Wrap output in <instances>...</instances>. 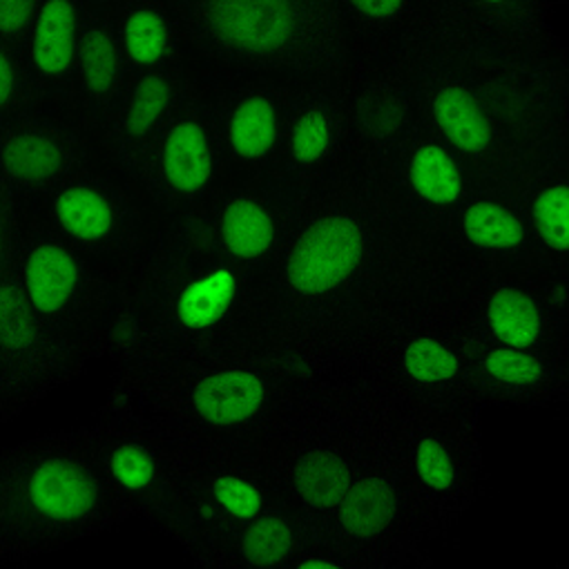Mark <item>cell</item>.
<instances>
[{"instance_id":"6da1fadb","label":"cell","mask_w":569,"mask_h":569,"mask_svg":"<svg viewBox=\"0 0 569 569\" xmlns=\"http://www.w3.org/2000/svg\"><path fill=\"white\" fill-rule=\"evenodd\" d=\"M460 270L382 166L356 159L300 192L287 239L259 277V345L367 358L447 300Z\"/></svg>"},{"instance_id":"7a4b0ae2","label":"cell","mask_w":569,"mask_h":569,"mask_svg":"<svg viewBox=\"0 0 569 569\" xmlns=\"http://www.w3.org/2000/svg\"><path fill=\"white\" fill-rule=\"evenodd\" d=\"M259 274L188 246L168 223L123 263L99 340L110 391L172 380L259 345Z\"/></svg>"},{"instance_id":"3957f363","label":"cell","mask_w":569,"mask_h":569,"mask_svg":"<svg viewBox=\"0 0 569 569\" xmlns=\"http://www.w3.org/2000/svg\"><path fill=\"white\" fill-rule=\"evenodd\" d=\"M387 400L365 358L252 345L172 380L110 391L103 416L134 420L183 442H277Z\"/></svg>"},{"instance_id":"277c9868","label":"cell","mask_w":569,"mask_h":569,"mask_svg":"<svg viewBox=\"0 0 569 569\" xmlns=\"http://www.w3.org/2000/svg\"><path fill=\"white\" fill-rule=\"evenodd\" d=\"M203 77H266L293 86L340 79L353 48L338 0H177Z\"/></svg>"},{"instance_id":"5b68a950","label":"cell","mask_w":569,"mask_h":569,"mask_svg":"<svg viewBox=\"0 0 569 569\" xmlns=\"http://www.w3.org/2000/svg\"><path fill=\"white\" fill-rule=\"evenodd\" d=\"M90 427L43 433L0 451V565H23L126 522Z\"/></svg>"},{"instance_id":"8992f818","label":"cell","mask_w":569,"mask_h":569,"mask_svg":"<svg viewBox=\"0 0 569 569\" xmlns=\"http://www.w3.org/2000/svg\"><path fill=\"white\" fill-rule=\"evenodd\" d=\"M473 400H389V438L420 522L436 540L482 500L489 471Z\"/></svg>"},{"instance_id":"52a82bcc","label":"cell","mask_w":569,"mask_h":569,"mask_svg":"<svg viewBox=\"0 0 569 569\" xmlns=\"http://www.w3.org/2000/svg\"><path fill=\"white\" fill-rule=\"evenodd\" d=\"M281 500L272 442H183L170 489L143 520L192 558Z\"/></svg>"},{"instance_id":"ba28073f","label":"cell","mask_w":569,"mask_h":569,"mask_svg":"<svg viewBox=\"0 0 569 569\" xmlns=\"http://www.w3.org/2000/svg\"><path fill=\"white\" fill-rule=\"evenodd\" d=\"M427 542L431 540L396 458L385 411L362 471L296 569H405L425 562Z\"/></svg>"},{"instance_id":"9c48e42d","label":"cell","mask_w":569,"mask_h":569,"mask_svg":"<svg viewBox=\"0 0 569 569\" xmlns=\"http://www.w3.org/2000/svg\"><path fill=\"white\" fill-rule=\"evenodd\" d=\"M0 261L12 266L41 320L99 358V340L117 302L123 263L77 248L37 212L0 217Z\"/></svg>"},{"instance_id":"30bf717a","label":"cell","mask_w":569,"mask_h":569,"mask_svg":"<svg viewBox=\"0 0 569 569\" xmlns=\"http://www.w3.org/2000/svg\"><path fill=\"white\" fill-rule=\"evenodd\" d=\"M436 12L469 63L513 170L531 154L569 141V59L562 41L531 52L491 50L458 32L438 6Z\"/></svg>"},{"instance_id":"8fae6325","label":"cell","mask_w":569,"mask_h":569,"mask_svg":"<svg viewBox=\"0 0 569 569\" xmlns=\"http://www.w3.org/2000/svg\"><path fill=\"white\" fill-rule=\"evenodd\" d=\"M422 123L449 143L480 181L509 177L513 161L491 123L469 63L431 0L422 23L398 48Z\"/></svg>"},{"instance_id":"7c38bea8","label":"cell","mask_w":569,"mask_h":569,"mask_svg":"<svg viewBox=\"0 0 569 569\" xmlns=\"http://www.w3.org/2000/svg\"><path fill=\"white\" fill-rule=\"evenodd\" d=\"M449 305L471 338L569 356V268L460 272Z\"/></svg>"},{"instance_id":"4fadbf2b","label":"cell","mask_w":569,"mask_h":569,"mask_svg":"<svg viewBox=\"0 0 569 569\" xmlns=\"http://www.w3.org/2000/svg\"><path fill=\"white\" fill-rule=\"evenodd\" d=\"M387 402L305 427L272 442L283 498L318 531L362 471L382 429Z\"/></svg>"},{"instance_id":"5bb4252c","label":"cell","mask_w":569,"mask_h":569,"mask_svg":"<svg viewBox=\"0 0 569 569\" xmlns=\"http://www.w3.org/2000/svg\"><path fill=\"white\" fill-rule=\"evenodd\" d=\"M97 360L37 316L10 263L0 261V425L23 416Z\"/></svg>"},{"instance_id":"9a60e30c","label":"cell","mask_w":569,"mask_h":569,"mask_svg":"<svg viewBox=\"0 0 569 569\" xmlns=\"http://www.w3.org/2000/svg\"><path fill=\"white\" fill-rule=\"evenodd\" d=\"M293 203L272 179L228 177L203 203L170 219L197 248L261 277L287 239Z\"/></svg>"},{"instance_id":"2e32d148","label":"cell","mask_w":569,"mask_h":569,"mask_svg":"<svg viewBox=\"0 0 569 569\" xmlns=\"http://www.w3.org/2000/svg\"><path fill=\"white\" fill-rule=\"evenodd\" d=\"M449 298L367 353L365 360L389 400H473L467 333Z\"/></svg>"},{"instance_id":"e0dca14e","label":"cell","mask_w":569,"mask_h":569,"mask_svg":"<svg viewBox=\"0 0 569 569\" xmlns=\"http://www.w3.org/2000/svg\"><path fill=\"white\" fill-rule=\"evenodd\" d=\"M228 177L210 90L201 77L148 150L134 188L170 219L203 203Z\"/></svg>"},{"instance_id":"ac0fdd59","label":"cell","mask_w":569,"mask_h":569,"mask_svg":"<svg viewBox=\"0 0 569 569\" xmlns=\"http://www.w3.org/2000/svg\"><path fill=\"white\" fill-rule=\"evenodd\" d=\"M94 139L66 112L0 126V217L34 212L57 188L90 170Z\"/></svg>"},{"instance_id":"d6986e66","label":"cell","mask_w":569,"mask_h":569,"mask_svg":"<svg viewBox=\"0 0 569 569\" xmlns=\"http://www.w3.org/2000/svg\"><path fill=\"white\" fill-rule=\"evenodd\" d=\"M34 212L77 248L114 263L130 261L150 234L132 183L94 168L66 181Z\"/></svg>"},{"instance_id":"ffe728a7","label":"cell","mask_w":569,"mask_h":569,"mask_svg":"<svg viewBox=\"0 0 569 569\" xmlns=\"http://www.w3.org/2000/svg\"><path fill=\"white\" fill-rule=\"evenodd\" d=\"M203 81L230 177L272 179L296 86L266 77H203Z\"/></svg>"},{"instance_id":"44dd1931","label":"cell","mask_w":569,"mask_h":569,"mask_svg":"<svg viewBox=\"0 0 569 569\" xmlns=\"http://www.w3.org/2000/svg\"><path fill=\"white\" fill-rule=\"evenodd\" d=\"M356 159L342 77L296 86L272 181L298 197Z\"/></svg>"},{"instance_id":"7402d4cb","label":"cell","mask_w":569,"mask_h":569,"mask_svg":"<svg viewBox=\"0 0 569 569\" xmlns=\"http://www.w3.org/2000/svg\"><path fill=\"white\" fill-rule=\"evenodd\" d=\"M442 241L460 272L545 266L509 177L478 181Z\"/></svg>"},{"instance_id":"603a6c76","label":"cell","mask_w":569,"mask_h":569,"mask_svg":"<svg viewBox=\"0 0 569 569\" xmlns=\"http://www.w3.org/2000/svg\"><path fill=\"white\" fill-rule=\"evenodd\" d=\"M358 159L387 166L422 126L413 88L398 50L356 59L342 77Z\"/></svg>"},{"instance_id":"cb8c5ba5","label":"cell","mask_w":569,"mask_h":569,"mask_svg":"<svg viewBox=\"0 0 569 569\" xmlns=\"http://www.w3.org/2000/svg\"><path fill=\"white\" fill-rule=\"evenodd\" d=\"M99 467L123 509L146 518L170 489L183 442L148 425L103 416L90 427Z\"/></svg>"},{"instance_id":"d4e9b609","label":"cell","mask_w":569,"mask_h":569,"mask_svg":"<svg viewBox=\"0 0 569 569\" xmlns=\"http://www.w3.org/2000/svg\"><path fill=\"white\" fill-rule=\"evenodd\" d=\"M467 345L471 393L482 409L536 411L569 402V356L500 347L469 333Z\"/></svg>"},{"instance_id":"484cf974","label":"cell","mask_w":569,"mask_h":569,"mask_svg":"<svg viewBox=\"0 0 569 569\" xmlns=\"http://www.w3.org/2000/svg\"><path fill=\"white\" fill-rule=\"evenodd\" d=\"M199 81V72H192L186 61L130 77L101 139L128 183L134 186L148 150Z\"/></svg>"},{"instance_id":"4316f807","label":"cell","mask_w":569,"mask_h":569,"mask_svg":"<svg viewBox=\"0 0 569 569\" xmlns=\"http://www.w3.org/2000/svg\"><path fill=\"white\" fill-rule=\"evenodd\" d=\"M402 201L440 237L480 181L465 159L425 123L385 166Z\"/></svg>"},{"instance_id":"83f0119b","label":"cell","mask_w":569,"mask_h":569,"mask_svg":"<svg viewBox=\"0 0 569 569\" xmlns=\"http://www.w3.org/2000/svg\"><path fill=\"white\" fill-rule=\"evenodd\" d=\"M130 81L112 0H86L70 114L97 139Z\"/></svg>"},{"instance_id":"f1b7e54d","label":"cell","mask_w":569,"mask_h":569,"mask_svg":"<svg viewBox=\"0 0 569 569\" xmlns=\"http://www.w3.org/2000/svg\"><path fill=\"white\" fill-rule=\"evenodd\" d=\"M547 268H569V141L525 159L509 174Z\"/></svg>"},{"instance_id":"f546056e","label":"cell","mask_w":569,"mask_h":569,"mask_svg":"<svg viewBox=\"0 0 569 569\" xmlns=\"http://www.w3.org/2000/svg\"><path fill=\"white\" fill-rule=\"evenodd\" d=\"M313 538L311 520L289 500H281L194 553L192 560L214 569H296Z\"/></svg>"},{"instance_id":"4dcf8cb0","label":"cell","mask_w":569,"mask_h":569,"mask_svg":"<svg viewBox=\"0 0 569 569\" xmlns=\"http://www.w3.org/2000/svg\"><path fill=\"white\" fill-rule=\"evenodd\" d=\"M442 17L478 46L531 52L560 43L558 3L547 0H436Z\"/></svg>"},{"instance_id":"1f68e13d","label":"cell","mask_w":569,"mask_h":569,"mask_svg":"<svg viewBox=\"0 0 569 569\" xmlns=\"http://www.w3.org/2000/svg\"><path fill=\"white\" fill-rule=\"evenodd\" d=\"M86 0H43L23 61L46 112L72 108Z\"/></svg>"},{"instance_id":"d6a6232c","label":"cell","mask_w":569,"mask_h":569,"mask_svg":"<svg viewBox=\"0 0 569 569\" xmlns=\"http://www.w3.org/2000/svg\"><path fill=\"white\" fill-rule=\"evenodd\" d=\"M130 77L186 61V30L177 0H112Z\"/></svg>"},{"instance_id":"836d02e7","label":"cell","mask_w":569,"mask_h":569,"mask_svg":"<svg viewBox=\"0 0 569 569\" xmlns=\"http://www.w3.org/2000/svg\"><path fill=\"white\" fill-rule=\"evenodd\" d=\"M431 0H338L356 59L396 52L422 23Z\"/></svg>"},{"instance_id":"e575fe53","label":"cell","mask_w":569,"mask_h":569,"mask_svg":"<svg viewBox=\"0 0 569 569\" xmlns=\"http://www.w3.org/2000/svg\"><path fill=\"white\" fill-rule=\"evenodd\" d=\"M46 112L23 61V50L0 46V126Z\"/></svg>"},{"instance_id":"d590c367","label":"cell","mask_w":569,"mask_h":569,"mask_svg":"<svg viewBox=\"0 0 569 569\" xmlns=\"http://www.w3.org/2000/svg\"><path fill=\"white\" fill-rule=\"evenodd\" d=\"M43 0H0V46L23 50Z\"/></svg>"}]
</instances>
